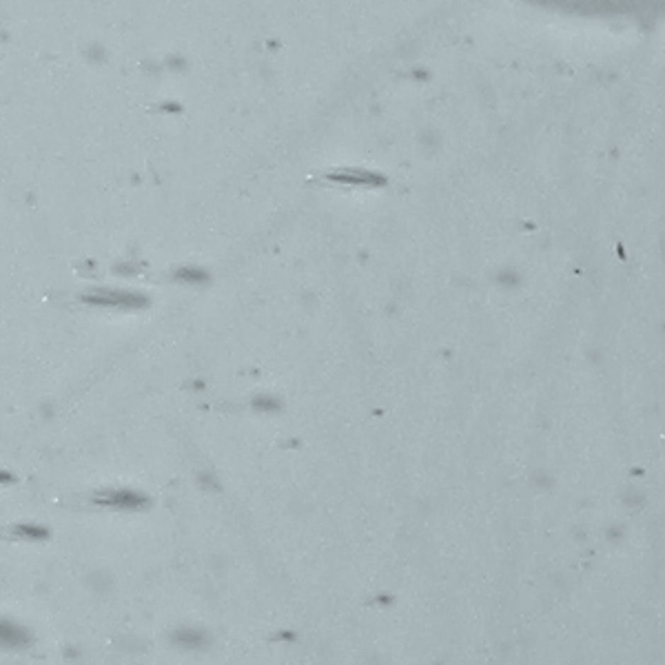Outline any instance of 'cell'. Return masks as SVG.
Returning a JSON list of instances; mask_svg holds the SVG:
<instances>
[{
    "mask_svg": "<svg viewBox=\"0 0 665 665\" xmlns=\"http://www.w3.org/2000/svg\"><path fill=\"white\" fill-rule=\"evenodd\" d=\"M82 302L91 306H109V308H144L146 297L133 291H113V289H96L82 295Z\"/></svg>",
    "mask_w": 665,
    "mask_h": 665,
    "instance_id": "1",
    "label": "cell"
},
{
    "mask_svg": "<svg viewBox=\"0 0 665 665\" xmlns=\"http://www.w3.org/2000/svg\"><path fill=\"white\" fill-rule=\"evenodd\" d=\"M98 506H105L111 510H142L149 506V499L140 492L133 490H109L93 497Z\"/></svg>",
    "mask_w": 665,
    "mask_h": 665,
    "instance_id": "2",
    "label": "cell"
},
{
    "mask_svg": "<svg viewBox=\"0 0 665 665\" xmlns=\"http://www.w3.org/2000/svg\"><path fill=\"white\" fill-rule=\"evenodd\" d=\"M173 643L185 647V650H202V647L209 643L207 641V635L202 630H195V628H178L173 632Z\"/></svg>",
    "mask_w": 665,
    "mask_h": 665,
    "instance_id": "3",
    "label": "cell"
},
{
    "mask_svg": "<svg viewBox=\"0 0 665 665\" xmlns=\"http://www.w3.org/2000/svg\"><path fill=\"white\" fill-rule=\"evenodd\" d=\"M3 643L9 645V647H23V645L29 643V635L21 625L5 621L3 623Z\"/></svg>",
    "mask_w": 665,
    "mask_h": 665,
    "instance_id": "4",
    "label": "cell"
},
{
    "mask_svg": "<svg viewBox=\"0 0 665 665\" xmlns=\"http://www.w3.org/2000/svg\"><path fill=\"white\" fill-rule=\"evenodd\" d=\"M173 277L180 282H187V284H202V282L209 279V275L200 269H180V271H175Z\"/></svg>",
    "mask_w": 665,
    "mask_h": 665,
    "instance_id": "5",
    "label": "cell"
},
{
    "mask_svg": "<svg viewBox=\"0 0 665 665\" xmlns=\"http://www.w3.org/2000/svg\"><path fill=\"white\" fill-rule=\"evenodd\" d=\"M13 532H16V535H18V537L36 539V541L47 539V530H45V528H40V526H27V524H23V526H16V528H13Z\"/></svg>",
    "mask_w": 665,
    "mask_h": 665,
    "instance_id": "6",
    "label": "cell"
},
{
    "mask_svg": "<svg viewBox=\"0 0 665 665\" xmlns=\"http://www.w3.org/2000/svg\"><path fill=\"white\" fill-rule=\"evenodd\" d=\"M253 406L260 408V410H277L279 402L275 397H271V395H260V397L253 399Z\"/></svg>",
    "mask_w": 665,
    "mask_h": 665,
    "instance_id": "7",
    "label": "cell"
}]
</instances>
